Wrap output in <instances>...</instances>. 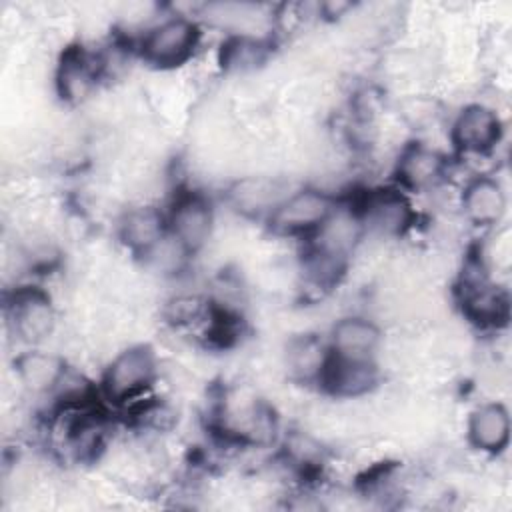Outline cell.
<instances>
[{
	"mask_svg": "<svg viewBox=\"0 0 512 512\" xmlns=\"http://www.w3.org/2000/svg\"><path fill=\"white\" fill-rule=\"evenodd\" d=\"M158 358L148 344H132L120 350L104 368L100 390L112 404L140 400L158 378Z\"/></svg>",
	"mask_w": 512,
	"mask_h": 512,
	"instance_id": "cell-1",
	"label": "cell"
},
{
	"mask_svg": "<svg viewBox=\"0 0 512 512\" xmlns=\"http://www.w3.org/2000/svg\"><path fill=\"white\" fill-rule=\"evenodd\" d=\"M456 296L464 318L480 328H500L510 318L508 294L490 280L482 258H470L464 264Z\"/></svg>",
	"mask_w": 512,
	"mask_h": 512,
	"instance_id": "cell-2",
	"label": "cell"
},
{
	"mask_svg": "<svg viewBox=\"0 0 512 512\" xmlns=\"http://www.w3.org/2000/svg\"><path fill=\"white\" fill-rule=\"evenodd\" d=\"M336 198L316 186L288 192L266 218L270 230L284 238L310 240L336 210Z\"/></svg>",
	"mask_w": 512,
	"mask_h": 512,
	"instance_id": "cell-3",
	"label": "cell"
},
{
	"mask_svg": "<svg viewBox=\"0 0 512 512\" xmlns=\"http://www.w3.org/2000/svg\"><path fill=\"white\" fill-rule=\"evenodd\" d=\"M198 42L200 28L192 18L168 16L144 32L138 52L152 68L172 70L192 58Z\"/></svg>",
	"mask_w": 512,
	"mask_h": 512,
	"instance_id": "cell-4",
	"label": "cell"
},
{
	"mask_svg": "<svg viewBox=\"0 0 512 512\" xmlns=\"http://www.w3.org/2000/svg\"><path fill=\"white\" fill-rule=\"evenodd\" d=\"M364 234L380 238L404 236L416 222V212L402 188L366 190L352 206Z\"/></svg>",
	"mask_w": 512,
	"mask_h": 512,
	"instance_id": "cell-5",
	"label": "cell"
},
{
	"mask_svg": "<svg viewBox=\"0 0 512 512\" xmlns=\"http://www.w3.org/2000/svg\"><path fill=\"white\" fill-rule=\"evenodd\" d=\"M168 236L188 254L200 252L214 232L212 202L196 190H180L166 212Z\"/></svg>",
	"mask_w": 512,
	"mask_h": 512,
	"instance_id": "cell-6",
	"label": "cell"
},
{
	"mask_svg": "<svg viewBox=\"0 0 512 512\" xmlns=\"http://www.w3.org/2000/svg\"><path fill=\"white\" fill-rule=\"evenodd\" d=\"M4 310L8 328L26 344H38L54 330V304L50 294L40 286H16L6 296Z\"/></svg>",
	"mask_w": 512,
	"mask_h": 512,
	"instance_id": "cell-7",
	"label": "cell"
},
{
	"mask_svg": "<svg viewBox=\"0 0 512 512\" xmlns=\"http://www.w3.org/2000/svg\"><path fill=\"white\" fill-rule=\"evenodd\" d=\"M380 380L376 358L342 356L328 348L324 368L318 376V386L334 398L354 400L370 394Z\"/></svg>",
	"mask_w": 512,
	"mask_h": 512,
	"instance_id": "cell-8",
	"label": "cell"
},
{
	"mask_svg": "<svg viewBox=\"0 0 512 512\" xmlns=\"http://www.w3.org/2000/svg\"><path fill=\"white\" fill-rule=\"evenodd\" d=\"M502 138V120L486 104H466L450 124V142L460 154L484 156Z\"/></svg>",
	"mask_w": 512,
	"mask_h": 512,
	"instance_id": "cell-9",
	"label": "cell"
},
{
	"mask_svg": "<svg viewBox=\"0 0 512 512\" xmlns=\"http://www.w3.org/2000/svg\"><path fill=\"white\" fill-rule=\"evenodd\" d=\"M116 234L130 254L146 258L168 236L166 212L152 204L130 206L120 214Z\"/></svg>",
	"mask_w": 512,
	"mask_h": 512,
	"instance_id": "cell-10",
	"label": "cell"
},
{
	"mask_svg": "<svg viewBox=\"0 0 512 512\" xmlns=\"http://www.w3.org/2000/svg\"><path fill=\"white\" fill-rule=\"evenodd\" d=\"M446 156L424 142H410L406 144L396 160L394 176L398 188L422 192L436 188L446 176Z\"/></svg>",
	"mask_w": 512,
	"mask_h": 512,
	"instance_id": "cell-11",
	"label": "cell"
},
{
	"mask_svg": "<svg viewBox=\"0 0 512 512\" xmlns=\"http://www.w3.org/2000/svg\"><path fill=\"white\" fill-rule=\"evenodd\" d=\"M104 60L82 46H70L62 52L58 68H56V90L62 100L80 102L84 100L98 78L102 76Z\"/></svg>",
	"mask_w": 512,
	"mask_h": 512,
	"instance_id": "cell-12",
	"label": "cell"
},
{
	"mask_svg": "<svg viewBox=\"0 0 512 512\" xmlns=\"http://www.w3.org/2000/svg\"><path fill=\"white\" fill-rule=\"evenodd\" d=\"M286 186L278 176H242L228 188V202L246 218H268L286 196Z\"/></svg>",
	"mask_w": 512,
	"mask_h": 512,
	"instance_id": "cell-13",
	"label": "cell"
},
{
	"mask_svg": "<svg viewBox=\"0 0 512 512\" xmlns=\"http://www.w3.org/2000/svg\"><path fill=\"white\" fill-rule=\"evenodd\" d=\"M466 438L478 452L496 456L510 442V414L500 402H484L476 406L466 422Z\"/></svg>",
	"mask_w": 512,
	"mask_h": 512,
	"instance_id": "cell-14",
	"label": "cell"
},
{
	"mask_svg": "<svg viewBox=\"0 0 512 512\" xmlns=\"http://www.w3.org/2000/svg\"><path fill=\"white\" fill-rule=\"evenodd\" d=\"M464 218L474 226H494L506 212V192L492 176H474L466 182L460 196Z\"/></svg>",
	"mask_w": 512,
	"mask_h": 512,
	"instance_id": "cell-15",
	"label": "cell"
},
{
	"mask_svg": "<svg viewBox=\"0 0 512 512\" xmlns=\"http://www.w3.org/2000/svg\"><path fill=\"white\" fill-rule=\"evenodd\" d=\"M382 342L380 326L360 314H348L338 318L328 336V348L342 356L358 358H376V350Z\"/></svg>",
	"mask_w": 512,
	"mask_h": 512,
	"instance_id": "cell-16",
	"label": "cell"
},
{
	"mask_svg": "<svg viewBox=\"0 0 512 512\" xmlns=\"http://www.w3.org/2000/svg\"><path fill=\"white\" fill-rule=\"evenodd\" d=\"M16 380L26 392L50 394L66 382V360L46 350H26L14 360Z\"/></svg>",
	"mask_w": 512,
	"mask_h": 512,
	"instance_id": "cell-17",
	"label": "cell"
},
{
	"mask_svg": "<svg viewBox=\"0 0 512 512\" xmlns=\"http://www.w3.org/2000/svg\"><path fill=\"white\" fill-rule=\"evenodd\" d=\"M326 356L328 342H324L312 332H302L288 338L282 352V364L288 378H292L294 382L316 384L324 368Z\"/></svg>",
	"mask_w": 512,
	"mask_h": 512,
	"instance_id": "cell-18",
	"label": "cell"
},
{
	"mask_svg": "<svg viewBox=\"0 0 512 512\" xmlns=\"http://www.w3.org/2000/svg\"><path fill=\"white\" fill-rule=\"evenodd\" d=\"M266 42L260 36L234 34L222 44V68L232 72L256 70L266 60Z\"/></svg>",
	"mask_w": 512,
	"mask_h": 512,
	"instance_id": "cell-19",
	"label": "cell"
}]
</instances>
